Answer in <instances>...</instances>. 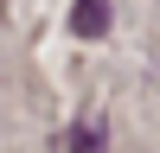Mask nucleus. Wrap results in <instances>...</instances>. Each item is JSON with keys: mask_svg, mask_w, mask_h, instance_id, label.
I'll use <instances>...</instances> for the list:
<instances>
[{"mask_svg": "<svg viewBox=\"0 0 160 153\" xmlns=\"http://www.w3.org/2000/svg\"><path fill=\"white\" fill-rule=\"evenodd\" d=\"M71 32L77 38H102L109 32V0H77L71 7Z\"/></svg>", "mask_w": 160, "mask_h": 153, "instance_id": "f257e3e1", "label": "nucleus"}, {"mask_svg": "<svg viewBox=\"0 0 160 153\" xmlns=\"http://www.w3.org/2000/svg\"><path fill=\"white\" fill-rule=\"evenodd\" d=\"M71 153H109V128L90 115V121H77V140H71Z\"/></svg>", "mask_w": 160, "mask_h": 153, "instance_id": "f03ea898", "label": "nucleus"}]
</instances>
